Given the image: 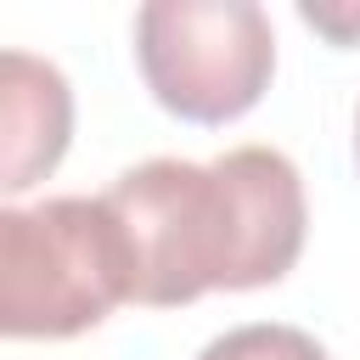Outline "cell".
<instances>
[{
    "label": "cell",
    "mask_w": 360,
    "mask_h": 360,
    "mask_svg": "<svg viewBox=\"0 0 360 360\" xmlns=\"http://www.w3.org/2000/svg\"><path fill=\"white\" fill-rule=\"evenodd\" d=\"M135 259V304L180 309L202 292H253L304 253V180L276 146H231L208 163L146 158L107 186Z\"/></svg>",
    "instance_id": "obj_1"
},
{
    "label": "cell",
    "mask_w": 360,
    "mask_h": 360,
    "mask_svg": "<svg viewBox=\"0 0 360 360\" xmlns=\"http://www.w3.org/2000/svg\"><path fill=\"white\" fill-rule=\"evenodd\" d=\"M135 298V259L107 197H45L0 214V332L79 338Z\"/></svg>",
    "instance_id": "obj_2"
},
{
    "label": "cell",
    "mask_w": 360,
    "mask_h": 360,
    "mask_svg": "<svg viewBox=\"0 0 360 360\" xmlns=\"http://www.w3.org/2000/svg\"><path fill=\"white\" fill-rule=\"evenodd\" d=\"M135 68L152 101L186 124H231L270 90L276 28L259 0H146Z\"/></svg>",
    "instance_id": "obj_3"
},
{
    "label": "cell",
    "mask_w": 360,
    "mask_h": 360,
    "mask_svg": "<svg viewBox=\"0 0 360 360\" xmlns=\"http://www.w3.org/2000/svg\"><path fill=\"white\" fill-rule=\"evenodd\" d=\"M0 186L28 191L45 180L73 135V90L56 62L6 51L0 56Z\"/></svg>",
    "instance_id": "obj_4"
},
{
    "label": "cell",
    "mask_w": 360,
    "mask_h": 360,
    "mask_svg": "<svg viewBox=\"0 0 360 360\" xmlns=\"http://www.w3.org/2000/svg\"><path fill=\"white\" fill-rule=\"evenodd\" d=\"M197 360H326V349H321L304 326L248 321V326H231V332H219L214 343H202Z\"/></svg>",
    "instance_id": "obj_5"
},
{
    "label": "cell",
    "mask_w": 360,
    "mask_h": 360,
    "mask_svg": "<svg viewBox=\"0 0 360 360\" xmlns=\"http://www.w3.org/2000/svg\"><path fill=\"white\" fill-rule=\"evenodd\" d=\"M298 17H304L315 34H326L332 45H360V6H354V0H332V6L304 0V6H298Z\"/></svg>",
    "instance_id": "obj_6"
},
{
    "label": "cell",
    "mask_w": 360,
    "mask_h": 360,
    "mask_svg": "<svg viewBox=\"0 0 360 360\" xmlns=\"http://www.w3.org/2000/svg\"><path fill=\"white\" fill-rule=\"evenodd\" d=\"M354 163H360V107H354Z\"/></svg>",
    "instance_id": "obj_7"
}]
</instances>
